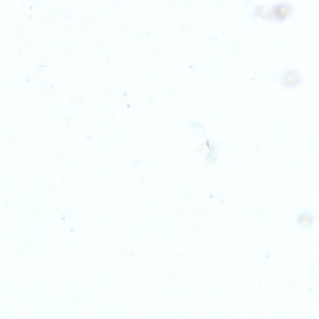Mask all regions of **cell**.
<instances>
[{
	"label": "cell",
	"mask_w": 319,
	"mask_h": 319,
	"mask_svg": "<svg viewBox=\"0 0 319 319\" xmlns=\"http://www.w3.org/2000/svg\"><path fill=\"white\" fill-rule=\"evenodd\" d=\"M302 79V74L300 70L297 69H289L281 75L280 84L283 88L293 89L300 86Z\"/></svg>",
	"instance_id": "1"
},
{
	"label": "cell",
	"mask_w": 319,
	"mask_h": 319,
	"mask_svg": "<svg viewBox=\"0 0 319 319\" xmlns=\"http://www.w3.org/2000/svg\"><path fill=\"white\" fill-rule=\"evenodd\" d=\"M292 6L287 3H279L272 10V17L277 21H283L291 15Z\"/></svg>",
	"instance_id": "2"
},
{
	"label": "cell",
	"mask_w": 319,
	"mask_h": 319,
	"mask_svg": "<svg viewBox=\"0 0 319 319\" xmlns=\"http://www.w3.org/2000/svg\"><path fill=\"white\" fill-rule=\"evenodd\" d=\"M314 216L313 214L308 210L301 211L298 216H297V223L299 226L303 228L309 227L314 224Z\"/></svg>",
	"instance_id": "3"
}]
</instances>
